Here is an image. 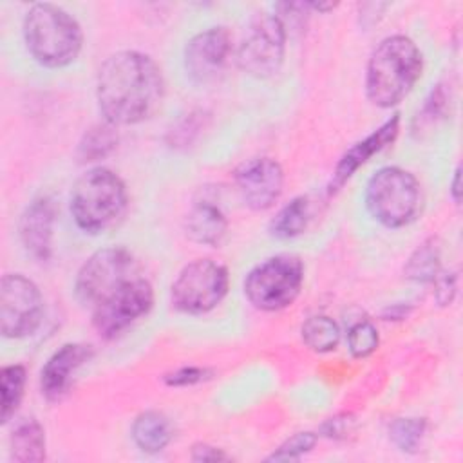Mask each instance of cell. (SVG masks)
<instances>
[{"label": "cell", "instance_id": "6da1fadb", "mask_svg": "<svg viewBox=\"0 0 463 463\" xmlns=\"http://www.w3.org/2000/svg\"><path fill=\"white\" fill-rule=\"evenodd\" d=\"M165 80L159 65L139 51L110 54L98 71L96 99L110 125L141 123L159 109Z\"/></svg>", "mask_w": 463, "mask_h": 463}, {"label": "cell", "instance_id": "7a4b0ae2", "mask_svg": "<svg viewBox=\"0 0 463 463\" xmlns=\"http://www.w3.org/2000/svg\"><path fill=\"white\" fill-rule=\"evenodd\" d=\"M423 56L418 45L403 36L383 38L369 56L365 71V94L380 109L398 105L421 76Z\"/></svg>", "mask_w": 463, "mask_h": 463}, {"label": "cell", "instance_id": "3957f363", "mask_svg": "<svg viewBox=\"0 0 463 463\" xmlns=\"http://www.w3.org/2000/svg\"><path fill=\"white\" fill-rule=\"evenodd\" d=\"M24 40L29 54L43 67L72 63L83 45L78 20L54 4H34L24 18Z\"/></svg>", "mask_w": 463, "mask_h": 463}, {"label": "cell", "instance_id": "277c9868", "mask_svg": "<svg viewBox=\"0 0 463 463\" xmlns=\"http://www.w3.org/2000/svg\"><path fill=\"white\" fill-rule=\"evenodd\" d=\"M127 186L109 168L87 170L71 192V213L80 230L96 235L110 228L127 208Z\"/></svg>", "mask_w": 463, "mask_h": 463}, {"label": "cell", "instance_id": "5b68a950", "mask_svg": "<svg viewBox=\"0 0 463 463\" xmlns=\"http://www.w3.org/2000/svg\"><path fill=\"white\" fill-rule=\"evenodd\" d=\"M365 206L387 228L407 226L421 210V186L409 170L383 166L367 183Z\"/></svg>", "mask_w": 463, "mask_h": 463}, {"label": "cell", "instance_id": "8992f818", "mask_svg": "<svg viewBox=\"0 0 463 463\" xmlns=\"http://www.w3.org/2000/svg\"><path fill=\"white\" fill-rule=\"evenodd\" d=\"M304 282V264L289 253L257 264L244 279L246 298L262 311H280L295 302Z\"/></svg>", "mask_w": 463, "mask_h": 463}, {"label": "cell", "instance_id": "52a82bcc", "mask_svg": "<svg viewBox=\"0 0 463 463\" xmlns=\"http://www.w3.org/2000/svg\"><path fill=\"white\" fill-rule=\"evenodd\" d=\"M230 286L228 269L212 259H197L186 264L170 288L172 306L186 315H204L226 297Z\"/></svg>", "mask_w": 463, "mask_h": 463}, {"label": "cell", "instance_id": "ba28073f", "mask_svg": "<svg viewBox=\"0 0 463 463\" xmlns=\"http://www.w3.org/2000/svg\"><path fill=\"white\" fill-rule=\"evenodd\" d=\"M288 31L280 18L259 13L237 49V65L253 78H269L279 72L286 54Z\"/></svg>", "mask_w": 463, "mask_h": 463}, {"label": "cell", "instance_id": "9c48e42d", "mask_svg": "<svg viewBox=\"0 0 463 463\" xmlns=\"http://www.w3.org/2000/svg\"><path fill=\"white\" fill-rule=\"evenodd\" d=\"M154 291L143 277H132L92 306V326L101 338H116L132 322L150 311Z\"/></svg>", "mask_w": 463, "mask_h": 463}, {"label": "cell", "instance_id": "30bf717a", "mask_svg": "<svg viewBox=\"0 0 463 463\" xmlns=\"http://www.w3.org/2000/svg\"><path fill=\"white\" fill-rule=\"evenodd\" d=\"M43 318V297L22 273H7L0 282V329L5 338L33 335Z\"/></svg>", "mask_w": 463, "mask_h": 463}, {"label": "cell", "instance_id": "8fae6325", "mask_svg": "<svg viewBox=\"0 0 463 463\" xmlns=\"http://www.w3.org/2000/svg\"><path fill=\"white\" fill-rule=\"evenodd\" d=\"M136 277L134 257L121 246L101 248L92 253L80 268L74 293L81 304L94 306L114 288Z\"/></svg>", "mask_w": 463, "mask_h": 463}, {"label": "cell", "instance_id": "7c38bea8", "mask_svg": "<svg viewBox=\"0 0 463 463\" xmlns=\"http://www.w3.org/2000/svg\"><path fill=\"white\" fill-rule=\"evenodd\" d=\"M233 181L244 204L255 212H262L280 197L284 170L271 157H251L235 168Z\"/></svg>", "mask_w": 463, "mask_h": 463}, {"label": "cell", "instance_id": "4fadbf2b", "mask_svg": "<svg viewBox=\"0 0 463 463\" xmlns=\"http://www.w3.org/2000/svg\"><path fill=\"white\" fill-rule=\"evenodd\" d=\"M232 52L226 27H210L192 36L184 47V69L195 83H210L222 72Z\"/></svg>", "mask_w": 463, "mask_h": 463}, {"label": "cell", "instance_id": "5bb4252c", "mask_svg": "<svg viewBox=\"0 0 463 463\" xmlns=\"http://www.w3.org/2000/svg\"><path fill=\"white\" fill-rule=\"evenodd\" d=\"M54 230V204L49 197H38L24 210L18 233L25 251L40 262L49 260L52 253Z\"/></svg>", "mask_w": 463, "mask_h": 463}, {"label": "cell", "instance_id": "9a60e30c", "mask_svg": "<svg viewBox=\"0 0 463 463\" xmlns=\"http://www.w3.org/2000/svg\"><path fill=\"white\" fill-rule=\"evenodd\" d=\"M94 351L87 344H63L45 362L40 373V389L51 402L60 400L69 385L72 374L92 358Z\"/></svg>", "mask_w": 463, "mask_h": 463}, {"label": "cell", "instance_id": "2e32d148", "mask_svg": "<svg viewBox=\"0 0 463 463\" xmlns=\"http://www.w3.org/2000/svg\"><path fill=\"white\" fill-rule=\"evenodd\" d=\"M398 128H400V118H398V114H394L382 127H378L373 134H369L365 139L354 143L336 163V168H335V174H333V179L329 184V192L338 190L364 163H367L373 157V154H376L383 146L391 145L398 134Z\"/></svg>", "mask_w": 463, "mask_h": 463}, {"label": "cell", "instance_id": "e0dca14e", "mask_svg": "<svg viewBox=\"0 0 463 463\" xmlns=\"http://www.w3.org/2000/svg\"><path fill=\"white\" fill-rule=\"evenodd\" d=\"M186 235L199 244L219 246L226 235L228 221L222 210L212 201H195L184 219Z\"/></svg>", "mask_w": 463, "mask_h": 463}, {"label": "cell", "instance_id": "ac0fdd59", "mask_svg": "<svg viewBox=\"0 0 463 463\" xmlns=\"http://www.w3.org/2000/svg\"><path fill=\"white\" fill-rule=\"evenodd\" d=\"M174 438V425L159 411H145L132 423V439L146 454L161 452Z\"/></svg>", "mask_w": 463, "mask_h": 463}, {"label": "cell", "instance_id": "d6986e66", "mask_svg": "<svg viewBox=\"0 0 463 463\" xmlns=\"http://www.w3.org/2000/svg\"><path fill=\"white\" fill-rule=\"evenodd\" d=\"M11 458L20 463L45 459V432L34 418H24L13 429Z\"/></svg>", "mask_w": 463, "mask_h": 463}, {"label": "cell", "instance_id": "ffe728a7", "mask_svg": "<svg viewBox=\"0 0 463 463\" xmlns=\"http://www.w3.org/2000/svg\"><path fill=\"white\" fill-rule=\"evenodd\" d=\"M441 269V244L436 237L423 241L409 257L403 273L414 282H432Z\"/></svg>", "mask_w": 463, "mask_h": 463}, {"label": "cell", "instance_id": "44dd1931", "mask_svg": "<svg viewBox=\"0 0 463 463\" xmlns=\"http://www.w3.org/2000/svg\"><path fill=\"white\" fill-rule=\"evenodd\" d=\"M309 221V201L300 195L291 199L269 222V233L277 239H293L300 235Z\"/></svg>", "mask_w": 463, "mask_h": 463}, {"label": "cell", "instance_id": "7402d4cb", "mask_svg": "<svg viewBox=\"0 0 463 463\" xmlns=\"http://www.w3.org/2000/svg\"><path fill=\"white\" fill-rule=\"evenodd\" d=\"M118 145L116 127L105 121L92 125L78 143V157L81 163H92L107 157Z\"/></svg>", "mask_w": 463, "mask_h": 463}, {"label": "cell", "instance_id": "603a6c76", "mask_svg": "<svg viewBox=\"0 0 463 463\" xmlns=\"http://www.w3.org/2000/svg\"><path fill=\"white\" fill-rule=\"evenodd\" d=\"M300 335L304 344L315 351V353H329L335 351L340 342V327L338 324L326 317V315H315L309 317L302 327Z\"/></svg>", "mask_w": 463, "mask_h": 463}, {"label": "cell", "instance_id": "cb8c5ba5", "mask_svg": "<svg viewBox=\"0 0 463 463\" xmlns=\"http://www.w3.org/2000/svg\"><path fill=\"white\" fill-rule=\"evenodd\" d=\"M25 380H27V373H25L24 365H5L0 371V391H2L0 420H2V423H7L14 416V412L24 398Z\"/></svg>", "mask_w": 463, "mask_h": 463}, {"label": "cell", "instance_id": "d4e9b609", "mask_svg": "<svg viewBox=\"0 0 463 463\" xmlns=\"http://www.w3.org/2000/svg\"><path fill=\"white\" fill-rule=\"evenodd\" d=\"M391 439L403 452H414L425 432V420L398 418L391 425Z\"/></svg>", "mask_w": 463, "mask_h": 463}, {"label": "cell", "instance_id": "484cf974", "mask_svg": "<svg viewBox=\"0 0 463 463\" xmlns=\"http://www.w3.org/2000/svg\"><path fill=\"white\" fill-rule=\"evenodd\" d=\"M380 336L369 320H360L349 327L347 347L354 358H365L376 351Z\"/></svg>", "mask_w": 463, "mask_h": 463}, {"label": "cell", "instance_id": "4316f807", "mask_svg": "<svg viewBox=\"0 0 463 463\" xmlns=\"http://www.w3.org/2000/svg\"><path fill=\"white\" fill-rule=\"evenodd\" d=\"M317 443V434L313 432H297L295 436L288 438L271 456L269 461H297L306 452H309Z\"/></svg>", "mask_w": 463, "mask_h": 463}, {"label": "cell", "instance_id": "83f0119b", "mask_svg": "<svg viewBox=\"0 0 463 463\" xmlns=\"http://www.w3.org/2000/svg\"><path fill=\"white\" fill-rule=\"evenodd\" d=\"M434 282V298L439 306H450L458 291V275L454 271H439Z\"/></svg>", "mask_w": 463, "mask_h": 463}, {"label": "cell", "instance_id": "f1b7e54d", "mask_svg": "<svg viewBox=\"0 0 463 463\" xmlns=\"http://www.w3.org/2000/svg\"><path fill=\"white\" fill-rule=\"evenodd\" d=\"M210 371L204 369V367H181L170 374L165 376V382L168 385H174V387H186V385H194V383H199L206 378H210Z\"/></svg>", "mask_w": 463, "mask_h": 463}, {"label": "cell", "instance_id": "f546056e", "mask_svg": "<svg viewBox=\"0 0 463 463\" xmlns=\"http://www.w3.org/2000/svg\"><path fill=\"white\" fill-rule=\"evenodd\" d=\"M353 429L351 416H335L322 425V434L327 438H345Z\"/></svg>", "mask_w": 463, "mask_h": 463}, {"label": "cell", "instance_id": "4dcf8cb0", "mask_svg": "<svg viewBox=\"0 0 463 463\" xmlns=\"http://www.w3.org/2000/svg\"><path fill=\"white\" fill-rule=\"evenodd\" d=\"M192 459L194 461H226L228 456L217 447L197 443L192 447Z\"/></svg>", "mask_w": 463, "mask_h": 463}, {"label": "cell", "instance_id": "1f68e13d", "mask_svg": "<svg viewBox=\"0 0 463 463\" xmlns=\"http://www.w3.org/2000/svg\"><path fill=\"white\" fill-rule=\"evenodd\" d=\"M407 307L403 304H392L383 311V318L385 320H402L407 317Z\"/></svg>", "mask_w": 463, "mask_h": 463}, {"label": "cell", "instance_id": "d6a6232c", "mask_svg": "<svg viewBox=\"0 0 463 463\" xmlns=\"http://www.w3.org/2000/svg\"><path fill=\"white\" fill-rule=\"evenodd\" d=\"M459 181H461V168L458 166V168L454 170V175H452V183H450V195H452V201H454L456 204H459V195H461Z\"/></svg>", "mask_w": 463, "mask_h": 463}, {"label": "cell", "instance_id": "836d02e7", "mask_svg": "<svg viewBox=\"0 0 463 463\" xmlns=\"http://www.w3.org/2000/svg\"><path fill=\"white\" fill-rule=\"evenodd\" d=\"M309 7H311V9H315V11H320V13H327V11L335 9V7H336V4H331V2H329V4H320V2L317 4V2H311V4H309Z\"/></svg>", "mask_w": 463, "mask_h": 463}]
</instances>
